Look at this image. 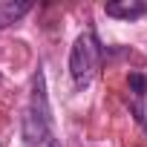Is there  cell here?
Wrapping results in <instances>:
<instances>
[{"mask_svg": "<svg viewBox=\"0 0 147 147\" xmlns=\"http://www.w3.org/2000/svg\"><path fill=\"white\" fill-rule=\"evenodd\" d=\"M32 12V3H0V26H12Z\"/></svg>", "mask_w": 147, "mask_h": 147, "instance_id": "cell-5", "label": "cell"}, {"mask_svg": "<svg viewBox=\"0 0 147 147\" xmlns=\"http://www.w3.org/2000/svg\"><path fill=\"white\" fill-rule=\"evenodd\" d=\"M104 12L118 20H138L147 15V3H141V0H115V3L104 6Z\"/></svg>", "mask_w": 147, "mask_h": 147, "instance_id": "cell-3", "label": "cell"}, {"mask_svg": "<svg viewBox=\"0 0 147 147\" xmlns=\"http://www.w3.org/2000/svg\"><path fill=\"white\" fill-rule=\"evenodd\" d=\"M127 87H130V92H133V110H136V118L144 124V107H141V101H144V95H147V78L141 75V72H130V78H127Z\"/></svg>", "mask_w": 147, "mask_h": 147, "instance_id": "cell-4", "label": "cell"}, {"mask_svg": "<svg viewBox=\"0 0 147 147\" xmlns=\"http://www.w3.org/2000/svg\"><path fill=\"white\" fill-rule=\"evenodd\" d=\"M23 138L32 147H40V144L52 141V110H49L46 81H43L40 69L32 78V98H29V107L23 113Z\"/></svg>", "mask_w": 147, "mask_h": 147, "instance_id": "cell-1", "label": "cell"}, {"mask_svg": "<svg viewBox=\"0 0 147 147\" xmlns=\"http://www.w3.org/2000/svg\"><path fill=\"white\" fill-rule=\"evenodd\" d=\"M98 63H101V43H98L95 32H81L69 52V75L75 78L78 87H84L98 72Z\"/></svg>", "mask_w": 147, "mask_h": 147, "instance_id": "cell-2", "label": "cell"}]
</instances>
